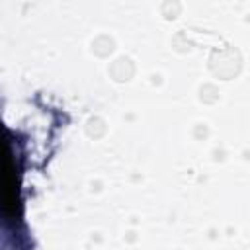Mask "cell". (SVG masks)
I'll return each mask as SVG.
<instances>
[{
  "label": "cell",
  "instance_id": "cell-1",
  "mask_svg": "<svg viewBox=\"0 0 250 250\" xmlns=\"http://www.w3.org/2000/svg\"><path fill=\"white\" fill-rule=\"evenodd\" d=\"M0 211L10 219H20L21 215L20 180L8 139L4 137L2 131H0Z\"/></svg>",
  "mask_w": 250,
  "mask_h": 250
}]
</instances>
